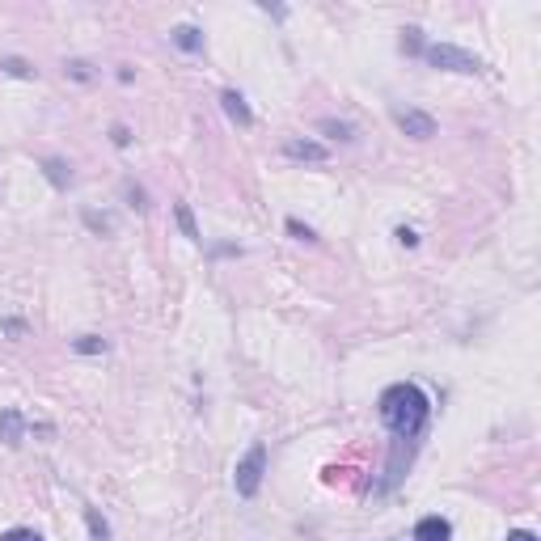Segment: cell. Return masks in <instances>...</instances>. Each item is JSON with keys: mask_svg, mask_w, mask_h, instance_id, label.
I'll use <instances>...</instances> for the list:
<instances>
[{"mask_svg": "<svg viewBox=\"0 0 541 541\" xmlns=\"http://www.w3.org/2000/svg\"><path fill=\"white\" fill-rule=\"evenodd\" d=\"M377 411H381V423L389 427V436H394V457H389V474H385V491L402 478V449H406V457L415 453V444L427 436V423H432V398H427V389L423 385H415V381H398V385H389L385 394H381V402H377Z\"/></svg>", "mask_w": 541, "mask_h": 541, "instance_id": "1", "label": "cell"}, {"mask_svg": "<svg viewBox=\"0 0 541 541\" xmlns=\"http://www.w3.org/2000/svg\"><path fill=\"white\" fill-rule=\"evenodd\" d=\"M423 59H427L436 72H457V76H482V72H487V63H482L474 51L453 47V42H427V47H423Z\"/></svg>", "mask_w": 541, "mask_h": 541, "instance_id": "2", "label": "cell"}, {"mask_svg": "<svg viewBox=\"0 0 541 541\" xmlns=\"http://www.w3.org/2000/svg\"><path fill=\"white\" fill-rule=\"evenodd\" d=\"M262 474H267V444L254 440V444L245 449V457L237 461V470H233V491H237L241 499H254V495L262 491Z\"/></svg>", "mask_w": 541, "mask_h": 541, "instance_id": "3", "label": "cell"}, {"mask_svg": "<svg viewBox=\"0 0 541 541\" xmlns=\"http://www.w3.org/2000/svg\"><path fill=\"white\" fill-rule=\"evenodd\" d=\"M394 123H398V131L411 135V140H432V135H436V118H432L427 110H415V106L394 110Z\"/></svg>", "mask_w": 541, "mask_h": 541, "instance_id": "4", "label": "cell"}, {"mask_svg": "<svg viewBox=\"0 0 541 541\" xmlns=\"http://www.w3.org/2000/svg\"><path fill=\"white\" fill-rule=\"evenodd\" d=\"M284 157H288V161L326 165V161H330V148H326L322 140H305V135H292V140H284Z\"/></svg>", "mask_w": 541, "mask_h": 541, "instance_id": "5", "label": "cell"}, {"mask_svg": "<svg viewBox=\"0 0 541 541\" xmlns=\"http://www.w3.org/2000/svg\"><path fill=\"white\" fill-rule=\"evenodd\" d=\"M25 432H30V423H25V415H21L17 406L0 411V444H4V449H17V444L25 440Z\"/></svg>", "mask_w": 541, "mask_h": 541, "instance_id": "6", "label": "cell"}, {"mask_svg": "<svg viewBox=\"0 0 541 541\" xmlns=\"http://www.w3.org/2000/svg\"><path fill=\"white\" fill-rule=\"evenodd\" d=\"M415 541H453V521H444L440 512L423 516V521L415 525Z\"/></svg>", "mask_w": 541, "mask_h": 541, "instance_id": "7", "label": "cell"}, {"mask_svg": "<svg viewBox=\"0 0 541 541\" xmlns=\"http://www.w3.org/2000/svg\"><path fill=\"white\" fill-rule=\"evenodd\" d=\"M220 106H224V114H229L237 127H254V110H250V102H245L237 89H224V93H220Z\"/></svg>", "mask_w": 541, "mask_h": 541, "instance_id": "8", "label": "cell"}, {"mask_svg": "<svg viewBox=\"0 0 541 541\" xmlns=\"http://www.w3.org/2000/svg\"><path fill=\"white\" fill-rule=\"evenodd\" d=\"M38 169H42V178H47L55 190H68V186H72V165H68L63 157H42Z\"/></svg>", "mask_w": 541, "mask_h": 541, "instance_id": "9", "label": "cell"}, {"mask_svg": "<svg viewBox=\"0 0 541 541\" xmlns=\"http://www.w3.org/2000/svg\"><path fill=\"white\" fill-rule=\"evenodd\" d=\"M169 42H174L178 51H186V55H199V51H203V30H199V25H174V30H169Z\"/></svg>", "mask_w": 541, "mask_h": 541, "instance_id": "10", "label": "cell"}, {"mask_svg": "<svg viewBox=\"0 0 541 541\" xmlns=\"http://www.w3.org/2000/svg\"><path fill=\"white\" fill-rule=\"evenodd\" d=\"M317 131L322 135H330V140H339V144H355L360 140V131H355V123H347V118H317Z\"/></svg>", "mask_w": 541, "mask_h": 541, "instance_id": "11", "label": "cell"}, {"mask_svg": "<svg viewBox=\"0 0 541 541\" xmlns=\"http://www.w3.org/2000/svg\"><path fill=\"white\" fill-rule=\"evenodd\" d=\"M174 220H178V229H182V237H186V241H203V233H199V224H195L190 203H174Z\"/></svg>", "mask_w": 541, "mask_h": 541, "instance_id": "12", "label": "cell"}, {"mask_svg": "<svg viewBox=\"0 0 541 541\" xmlns=\"http://www.w3.org/2000/svg\"><path fill=\"white\" fill-rule=\"evenodd\" d=\"M0 72H8V76H17V80H34V76H38V68H34L30 59H21V55H0Z\"/></svg>", "mask_w": 541, "mask_h": 541, "instance_id": "13", "label": "cell"}, {"mask_svg": "<svg viewBox=\"0 0 541 541\" xmlns=\"http://www.w3.org/2000/svg\"><path fill=\"white\" fill-rule=\"evenodd\" d=\"M63 76L76 80V85H93V80H97V68H93L89 59H68V63H63Z\"/></svg>", "mask_w": 541, "mask_h": 541, "instance_id": "14", "label": "cell"}, {"mask_svg": "<svg viewBox=\"0 0 541 541\" xmlns=\"http://www.w3.org/2000/svg\"><path fill=\"white\" fill-rule=\"evenodd\" d=\"M80 220H85V229H89V233H97V237H110V233H114V216H106V212L85 207V212H80Z\"/></svg>", "mask_w": 541, "mask_h": 541, "instance_id": "15", "label": "cell"}, {"mask_svg": "<svg viewBox=\"0 0 541 541\" xmlns=\"http://www.w3.org/2000/svg\"><path fill=\"white\" fill-rule=\"evenodd\" d=\"M72 351H76V355H106V351H110V339H102V334H80V339H72Z\"/></svg>", "mask_w": 541, "mask_h": 541, "instance_id": "16", "label": "cell"}, {"mask_svg": "<svg viewBox=\"0 0 541 541\" xmlns=\"http://www.w3.org/2000/svg\"><path fill=\"white\" fill-rule=\"evenodd\" d=\"M85 529H89L93 541H110V525H106V516L97 508H85Z\"/></svg>", "mask_w": 541, "mask_h": 541, "instance_id": "17", "label": "cell"}, {"mask_svg": "<svg viewBox=\"0 0 541 541\" xmlns=\"http://www.w3.org/2000/svg\"><path fill=\"white\" fill-rule=\"evenodd\" d=\"M284 229H288V237H292V241H305V245H317V233H313V229H309V224H305L300 216H288V220H284Z\"/></svg>", "mask_w": 541, "mask_h": 541, "instance_id": "18", "label": "cell"}, {"mask_svg": "<svg viewBox=\"0 0 541 541\" xmlns=\"http://www.w3.org/2000/svg\"><path fill=\"white\" fill-rule=\"evenodd\" d=\"M123 199H127L135 212H148V190H144L140 182H131V178H123Z\"/></svg>", "mask_w": 541, "mask_h": 541, "instance_id": "19", "label": "cell"}, {"mask_svg": "<svg viewBox=\"0 0 541 541\" xmlns=\"http://www.w3.org/2000/svg\"><path fill=\"white\" fill-rule=\"evenodd\" d=\"M423 47H427V42H423V30H419V25H406V30H402V51H406V55H423Z\"/></svg>", "mask_w": 541, "mask_h": 541, "instance_id": "20", "label": "cell"}, {"mask_svg": "<svg viewBox=\"0 0 541 541\" xmlns=\"http://www.w3.org/2000/svg\"><path fill=\"white\" fill-rule=\"evenodd\" d=\"M110 144H114V148H131V127H127V123H114V127H110Z\"/></svg>", "mask_w": 541, "mask_h": 541, "instance_id": "21", "label": "cell"}, {"mask_svg": "<svg viewBox=\"0 0 541 541\" xmlns=\"http://www.w3.org/2000/svg\"><path fill=\"white\" fill-rule=\"evenodd\" d=\"M25 330H30V326H25L21 317H4V322H0V334H8V339H21Z\"/></svg>", "mask_w": 541, "mask_h": 541, "instance_id": "22", "label": "cell"}, {"mask_svg": "<svg viewBox=\"0 0 541 541\" xmlns=\"http://www.w3.org/2000/svg\"><path fill=\"white\" fill-rule=\"evenodd\" d=\"M394 237H398V245H406V250H415V245H419V233H415V229H406V224H398V229H394Z\"/></svg>", "mask_w": 541, "mask_h": 541, "instance_id": "23", "label": "cell"}, {"mask_svg": "<svg viewBox=\"0 0 541 541\" xmlns=\"http://www.w3.org/2000/svg\"><path fill=\"white\" fill-rule=\"evenodd\" d=\"M241 254H245V250H241V245H229V241H224V245H212V258H241Z\"/></svg>", "mask_w": 541, "mask_h": 541, "instance_id": "24", "label": "cell"}, {"mask_svg": "<svg viewBox=\"0 0 541 541\" xmlns=\"http://www.w3.org/2000/svg\"><path fill=\"white\" fill-rule=\"evenodd\" d=\"M508 541H541V537L533 533V529H512V533H508Z\"/></svg>", "mask_w": 541, "mask_h": 541, "instance_id": "25", "label": "cell"}, {"mask_svg": "<svg viewBox=\"0 0 541 541\" xmlns=\"http://www.w3.org/2000/svg\"><path fill=\"white\" fill-rule=\"evenodd\" d=\"M0 541H30V529H8V533H0Z\"/></svg>", "mask_w": 541, "mask_h": 541, "instance_id": "26", "label": "cell"}, {"mask_svg": "<svg viewBox=\"0 0 541 541\" xmlns=\"http://www.w3.org/2000/svg\"><path fill=\"white\" fill-rule=\"evenodd\" d=\"M262 13H271V17H279V21L288 17V8H284V4H262Z\"/></svg>", "mask_w": 541, "mask_h": 541, "instance_id": "27", "label": "cell"}, {"mask_svg": "<svg viewBox=\"0 0 541 541\" xmlns=\"http://www.w3.org/2000/svg\"><path fill=\"white\" fill-rule=\"evenodd\" d=\"M30 432H34V436H47V440H51V436H55V427H51V423H34V427H30Z\"/></svg>", "mask_w": 541, "mask_h": 541, "instance_id": "28", "label": "cell"}, {"mask_svg": "<svg viewBox=\"0 0 541 541\" xmlns=\"http://www.w3.org/2000/svg\"><path fill=\"white\" fill-rule=\"evenodd\" d=\"M30 541H42V537H38V533H30Z\"/></svg>", "mask_w": 541, "mask_h": 541, "instance_id": "29", "label": "cell"}]
</instances>
